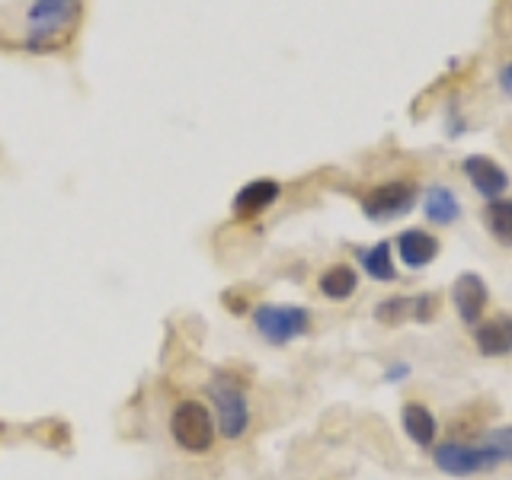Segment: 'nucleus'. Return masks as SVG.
<instances>
[{
    "label": "nucleus",
    "mask_w": 512,
    "mask_h": 480,
    "mask_svg": "<svg viewBox=\"0 0 512 480\" xmlns=\"http://www.w3.org/2000/svg\"><path fill=\"white\" fill-rule=\"evenodd\" d=\"M410 311H413V298L391 295L375 304V320L384 327H400L404 320H410Z\"/></svg>",
    "instance_id": "obj_17"
},
{
    "label": "nucleus",
    "mask_w": 512,
    "mask_h": 480,
    "mask_svg": "<svg viewBox=\"0 0 512 480\" xmlns=\"http://www.w3.org/2000/svg\"><path fill=\"white\" fill-rule=\"evenodd\" d=\"M432 464L445 477H477L500 468V458L493 455L487 442H442L432 448Z\"/></svg>",
    "instance_id": "obj_5"
},
{
    "label": "nucleus",
    "mask_w": 512,
    "mask_h": 480,
    "mask_svg": "<svg viewBox=\"0 0 512 480\" xmlns=\"http://www.w3.org/2000/svg\"><path fill=\"white\" fill-rule=\"evenodd\" d=\"M452 304L461 317V324L477 327L480 320L487 314V304H490V288L487 282L477 276V272H461L452 285Z\"/></svg>",
    "instance_id": "obj_7"
},
{
    "label": "nucleus",
    "mask_w": 512,
    "mask_h": 480,
    "mask_svg": "<svg viewBox=\"0 0 512 480\" xmlns=\"http://www.w3.org/2000/svg\"><path fill=\"white\" fill-rule=\"evenodd\" d=\"M474 343L487 359L512 356V314L480 320V324L474 327Z\"/></svg>",
    "instance_id": "obj_10"
},
{
    "label": "nucleus",
    "mask_w": 512,
    "mask_h": 480,
    "mask_svg": "<svg viewBox=\"0 0 512 480\" xmlns=\"http://www.w3.org/2000/svg\"><path fill=\"white\" fill-rule=\"evenodd\" d=\"M484 224L496 244L512 247V199H493L484 208Z\"/></svg>",
    "instance_id": "obj_16"
},
{
    "label": "nucleus",
    "mask_w": 512,
    "mask_h": 480,
    "mask_svg": "<svg viewBox=\"0 0 512 480\" xmlns=\"http://www.w3.org/2000/svg\"><path fill=\"white\" fill-rule=\"evenodd\" d=\"M170 436L189 455L212 452V445L218 439L212 410H208L202 400H180L170 413Z\"/></svg>",
    "instance_id": "obj_2"
},
{
    "label": "nucleus",
    "mask_w": 512,
    "mask_h": 480,
    "mask_svg": "<svg viewBox=\"0 0 512 480\" xmlns=\"http://www.w3.org/2000/svg\"><path fill=\"white\" fill-rule=\"evenodd\" d=\"M221 304H224V308H228L231 314H237V317L250 311V301H247V295H244V292H234V288H228V292L221 295Z\"/></svg>",
    "instance_id": "obj_20"
},
{
    "label": "nucleus",
    "mask_w": 512,
    "mask_h": 480,
    "mask_svg": "<svg viewBox=\"0 0 512 480\" xmlns=\"http://www.w3.org/2000/svg\"><path fill=\"white\" fill-rule=\"evenodd\" d=\"M317 288L324 292V298L330 301H346L356 295V288H359V272L352 269L349 263H336L330 269L320 272V279H317Z\"/></svg>",
    "instance_id": "obj_14"
},
{
    "label": "nucleus",
    "mask_w": 512,
    "mask_h": 480,
    "mask_svg": "<svg viewBox=\"0 0 512 480\" xmlns=\"http://www.w3.org/2000/svg\"><path fill=\"white\" fill-rule=\"evenodd\" d=\"M500 87H503V90H506V93L512 96V61L506 64L503 71H500Z\"/></svg>",
    "instance_id": "obj_22"
},
{
    "label": "nucleus",
    "mask_w": 512,
    "mask_h": 480,
    "mask_svg": "<svg viewBox=\"0 0 512 480\" xmlns=\"http://www.w3.org/2000/svg\"><path fill=\"white\" fill-rule=\"evenodd\" d=\"M484 442L493 448V455L500 458V464H512V423L496 426Z\"/></svg>",
    "instance_id": "obj_18"
},
{
    "label": "nucleus",
    "mask_w": 512,
    "mask_h": 480,
    "mask_svg": "<svg viewBox=\"0 0 512 480\" xmlns=\"http://www.w3.org/2000/svg\"><path fill=\"white\" fill-rule=\"evenodd\" d=\"M400 420H404V432H407L410 442L416 448H423V452L436 448L439 423H436V416H432V410L426 404H420V400H410V404H404V413H400Z\"/></svg>",
    "instance_id": "obj_12"
},
{
    "label": "nucleus",
    "mask_w": 512,
    "mask_h": 480,
    "mask_svg": "<svg viewBox=\"0 0 512 480\" xmlns=\"http://www.w3.org/2000/svg\"><path fill=\"white\" fill-rule=\"evenodd\" d=\"M436 314H439V295L436 292H423L420 298H413L410 320H416V324H429V320H436Z\"/></svg>",
    "instance_id": "obj_19"
},
{
    "label": "nucleus",
    "mask_w": 512,
    "mask_h": 480,
    "mask_svg": "<svg viewBox=\"0 0 512 480\" xmlns=\"http://www.w3.org/2000/svg\"><path fill=\"white\" fill-rule=\"evenodd\" d=\"M80 13V0H36L26 13V48H48L68 32Z\"/></svg>",
    "instance_id": "obj_4"
},
{
    "label": "nucleus",
    "mask_w": 512,
    "mask_h": 480,
    "mask_svg": "<svg viewBox=\"0 0 512 480\" xmlns=\"http://www.w3.org/2000/svg\"><path fill=\"white\" fill-rule=\"evenodd\" d=\"M279 196H282V186L276 180H269V176H263V180H250L247 186L237 189L231 212L237 218H256V215H263L266 208L276 205Z\"/></svg>",
    "instance_id": "obj_9"
},
{
    "label": "nucleus",
    "mask_w": 512,
    "mask_h": 480,
    "mask_svg": "<svg viewBox=\"0 0 512 480\" xmlns=\"http://www.w3.org/2000/svg\"><path fill=\"white\" fill-rule=\"evenodd\" d=\"M407 375H410V365H407V362H400V365H391L388 372H384V381H391V384H394V381H404Z\"/></svg>",
    "instance_id": "obj_21"
},
{
    "label": "nucleus",
    "mask_w": 512,
    "mask_h": 480,
    "mask_svg": "<svg viewBox=\"0 0 512 480\" xmlns=\"http://www.w3.org/2000/svg\"><path fill=\"white\" fill-rule=\"evenodd\" d=\"M311 311L301 304H256L253 327L269 346H288L311 333Z\"/></svg>",
    "instance_id": "obj_3"
},
{
    "label": "nucleus",
    "mask_w": 512,
    "mask_h": 480,
    "mask_svg": "<svg viewBox=\"0 0 512 480\" xmlns=\"http://www.w3.org/2000/svg\"><path fill=\"white\" fill-rule=\"evenodd\" d=\"M208 397L215 407V426L224 439H244L250 429V400L244 384L228 372H215V378L208 381Z\"/></svg>",
    "instance_id": "obj_1"
},
{
    "label": "nucleus",
    "mask_w": 512,
    "mask_h": 480,
    "mask_svg": "<svg viewBox=\"0 0 512 480\" xmlns=\"http://www.w3.org/2000/svg\"><path fill=\"white\" fill-rule=\"evenodd\" d=\"M461 170L464 176H468V183L480 192L484 199H500L503 192L509 189V176L506 170L496 164V160L484 157V154H471V157H464L461 160Z\"/></svg>",
    "instance_id": "obj_8"
},
{
    "label": "nucleus",
    "mask_w": 512,
    "mask_h": 480,
    "mask_svg": "<svg viewBox=\"0 0 512 480\" xmlns=\"http://www.w3.org/2000/svg\"><path fill=\"white\" fill-rule=\"evenodd\" d=\"M416 199H420V192H416L410 180H391V183L375 186L372 192H365L362 215L372 224H391V221L407 218L416 208Z\"/></svg>",
    "instance_id": "obj_6"
},
{
    "label": "nucleus",
    "mask_w": 512,
    "mask_h": 480,
    "mask_svg": "<svg viewBox=\"0 0 512 480\" xmlns=\"http://www.w3.org/2000/svg\"><path fill=\"white\" fill-rule=\"evenodd\" d=\"M394 247L400 253V263L410 266V269H426L429 263H436V256L442 250V244L429 231L420 228H410V231H400Z\"/></svg>",
    "instance_id": "obj_11"
},
{
    "label": "nucleus",
    "mask_w": 512,
    "mask_h": 480,
    "mask_svg": "<svg viewBox=\"0 0 512 480\" xmlns=\"http://www.w3.org/2000/svg\"><path fill=\"white\" fill-rule=\"evenodd\" d=\"M423 212L429 224H455L461 218V202L448 186H429L423 196Z\"/></svg>",
    "instance_id": "obj_13"
},
{
    "label": "nucleus",
    "mask_w": 512,
    "mask_h": 480,
    "mask_svg": "<svg viewBox=\"0 0 512 480\" xmlns=\"http://www.w3.org/2000/svg\"><path fill=\"white\" fill-rule=\"evenodd\" d=\"M359 263L365 269L368 279L375 282H394L397 279V266H394V250L388 240H378L375 247L359 250Z\"/></svg>",
    "instance_id": "obj_15"
}]
</instances>
